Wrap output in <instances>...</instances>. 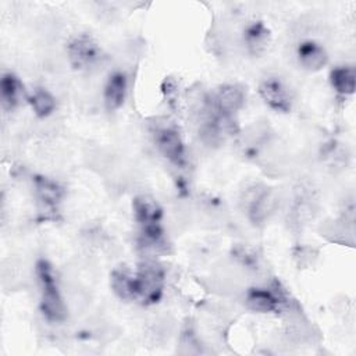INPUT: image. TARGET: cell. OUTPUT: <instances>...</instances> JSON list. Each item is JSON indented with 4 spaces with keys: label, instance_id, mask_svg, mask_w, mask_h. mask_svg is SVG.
Wrapping results in <instances>:
<instances>
[{
    "label": "cell",
    "instance_id": "cell-5",
    "mask_svg": "<svg viewBox=\"0 0 356 356\" xmlns=\"http://www.w3.org/2000/svg\"><path fill=\"white\" fill-rule=\"evenodd\" d=\"M259 95L263 102L275 111L288 113L292 107V96L285 83L277 76L263 79L259 85Z\"/></svg>",
    "mask_w": 356,
    "mask_h": 356
},
{
    "label": "cell",
    "instance_id": "cell-9",
    "mask_svg": "<svg viewBox=\"0 0 356 356\" xmlns=\"http://www.w3.org/2000/svg\"><path fill=\"white\" fill-rule=\"evenodd\" d=\"M132 209L135 214V220L142 227L160 224L163 217V209L160 204L150 196H138L132 202Z\"/></svg>",
    "mask_w": 356,
    "mask_h": 356
},
{
    "label": "cell",
    "instance_id": "cell-13",
    "mask_svg": "<svg viewBox=\"0 0 356 356\" xmlns=\"http://www.w3.org/2000/svg\"><path fill=\"white\" fill-rule=\"evenodd\" d=\"M1 104L6 110L15 108L24 96V86L21 81L11 72H6L0 81Z\"/></svg>",
    "mask_w": 356,
    "mask_h": 356
},
{
    "label": "cell",
    "instance_id": "cell-18",
    "mask_svg": "<svg viewBox=\"0 0 356 356\" xmlns=\"http://www.w3.org/2000/svg\"><path fill=\"white\" fill-rule=\"evenodd\" d=\"M161 89L165 95V99L168 100L170 106H174V102L177 103L178 100V89H177V82L171 78H165L163 85H161Z\"/></svg>",
    "mask_w": 356,
    "mask_h": 356
},
{
    "label": "cell",
    "instance_id": "cell-3",
    "mask_svg": "<svg viewBox=\"0 0 356 356\" xmlns=\"http://www.w3.org/2000/svg\"><path fill=\"white\" fill-rule=\"evenodd\" d=\"M152 136L159 152L177 167H182L186 161L185 145L178 128L168 121L154 122Z\"/></svg>",
    "mask_w": 356,
    "mask_h": 356
},
{
    "label": "cell",
    "instance_id": "cell-8",
    "mask_svg": "<svg viewBox=\"0 0 356 356\" xmlns=\"http://www.w3.org/2000/svg\"><path fill=\"white\" fill-rule=\"evenodd\" d=\"M243 42L249 54L260 56L270 46L271 32L263 21H253L243 31Z\"/></svg>",
    "mask_w": 356,
    "mask_h": 356
},
{
    "label": "cell",
    "instance_id": "cell-10",
    "mask_svg": "<svg viewBox=\"0 0 356 356\" xmlns=\"http://www.w3.org/2000/svg\"><path fill=\"white\" fill-rule=\"evenodd\" d=\"M246 305L257 313H273L281 306V298L267 288H250L246 293Z\"/></svg>",
    "mask_w": 356,
    "mask_h": 356
},
{
    "label": "cell",
    "instance_id": "cell-11",
    "mask_svg": "<svg viewBox=\"0 0 356 356\" xmlns=\"http://www.w3.org/2000/svg\"><path fill=\"white\" fill-rule=\"evenodd\" d=\"M125 96H127V76L120 71L113 72L108 76L104 86L106 107L110 111L120 108L125 102Z\"/></svg>",
    "mask_w": 356,
    "mask_h": 356
},
{
    "label": "cell",
    "instance_id": "cell-17",
    "mask_svg": "<svg viewBox=\"0 0 356 356\" xmlns=\"http://www.w3.org/2000/svg\"><path fill=\"white\" fill-rule=\"evenodd\" d=\"M132 274L134 271H131L129 268L121 267L113 271L111 274V288L114 291V293L124 299V300H132L134 295H132Z\"/></svg>",
    "mask_w": 356,
    "mask_h": 356
},
{
    "label": "cell",
    "instance_id": "cell-16",
    "mask_svg": "<svg viewBox=\"0 0 356 356\" xmlns=\"http://www.w3.org/2000/svg\"><path fill=\"white\" fill-rule=\"evenodd\" d=\"M28 103L31 104L33 113L40 117L44 118L47 115H50L54 110H56V97L46 89L38 88L33 90V93L31 96H28Z\"/></svg>",
    "mask_w": 356,
    "mask_h": 356
},
{
    "label": "cell",
    "instance_id": "cell-2",
    "mask_svg": "<svg viewBox=\"0 0 356 356\" xmlns=\"http://www.w3.org/2000/svg\"><path fill=\"white\" fill-rule=\"evenodd\" d=\"M36 274L40 285V310L43 316L49 321H63L65 317V306L51 264L47 260H39L36 263Z\"/></svg>",
    "mask_w": 356,
    "mask_h": 356
},
{
    "label": "cell",
    "instance_id": "cell-4",
    "mask_svg": "<svg viewBox=\"0 0 356 356\" xmlns=\"http://www.w3.org/2000/svg\"><path fill=\"white\" fill-rule=\"evenodd\" d=\"M67 54L71 65L79 71L95 68L103 58V50L96 39L88 33L74 36L67 44Z\"/></svg>",
    "mask_w": 356,
    "mask_h": 356
},
{
    "label": "cell",
    "instance_id": "cell-6",
    "mask_svg": "<svg viewBox=\"0 0 356 356\" xmlns=\"http://www.w3.org/2000/svg\"><path fill=\"white\" fill-rule=\"evenodd\" d=\"M211 97L221 113L234 117L245 104L246 90L239 83H225L221 85Z\"/></svg>",
    "mask_w": 356,
    "mask_h": 356
},
{
    "label": "cell",
    "instance_id": "cell-15",
    "mask_svg": "<svg viewBox=\"0 0 356 356\" xmlns=\"http://www.w3.org/2000/svg\"><path fill=\"white\" fill-rule=\"evenodd\" d=\"M273 210V196L268 191L257 192L249 202L248 206V216L249 220L256 225L261 224L267 220L268 214Z\"/></svg>",
    "mask_w": 356,
    "mask_h": 356
},
{
    "label": "cell",
    "instance_id": "cell-12",
    "mask_svg": "<svg viewBox=\"0 0 356 356\" xmlns=\"http://www.w3.org/2000/svg\"><path fill=\"white\" fill-rule=\"evenodd\" d=\"M33 184L39 202L46 209H56L63 197V188L56 181L43 175H36Z\"/></svg>",
    "mask_w": 356,
    "mask_h": 356
},
{
    "label": "cell",
    "instance_id": "cell-7",
    "mask_svg": "<svg viewBox=\"0 0 356 356\" xmlns=\"http://www.w3.org/2000/svg\"><path fill=\"white\" fill-rule=\"evenodd\" d=\"M296 57L302 68L318 71L328 63V54L323 44L316 40H303L296 47Z\"/></svg>",
    "mask_w": 356,
    "mask_h": 356
},
{
    "label": "cell",
    "instance_id": "cell-1",
    "mask_svg": "<svg viewBox=\"0 0 356 356\" xmlns=\"http://www.w3.org/2000/svg\"><path fill=\"white\" fill-rule=\"evenodd\" d=\"M164 270L156 261H143L132 274V295L142 305L157 303L164 291Z\"/></svg>",
    "mask_w": 356,
    "mask_h": 356
},
{
    "label": "cell",
    "instance_id": "cell-14",
    "mask_svg": "<svg viewBox=\"0 0 356 356\" xmlns=\"http://www.w3.org/2000/svg\"><path fill=\"white\" fill-rule=\"evenodd\" d=\"M330 83L332 89L342 96H349L355 93L356 85V71L350 65H339L331 70Z\"/></svg>",
    "mask_w": 356,
    "mask_h": 356
}]
</instances>
